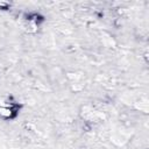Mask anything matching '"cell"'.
Instances as JSON below:
<instances>
[{"mask_svg":"<svg viewBox=\"0 0 149 149\" xmlns=\"http://www.w3.org/2000/svg\"><path fill=\"white\" fill-rule=\"evenodd\" d=\"M20 105L8 97L0 98V118L3 120H12L19 113Z\"/></svg>","mask_w":149,"mask_h":149,"instance_id":"obj_1","label":"cell"},{"mask_svg":"<svg viewBox=\"0 0 149 149\" xmlns=\"http://www.w3.org/2000/svg\"><path fill=\"white\" fill-rule=\"evenodd\" d=\"M9 7H10V3H9V2H6V1H0V9L6 10V9H8Z\"/></svg>","mask_w":149,"mask_h":149,"instance_id":"obj_2","label":"cell"}]
</instances>
